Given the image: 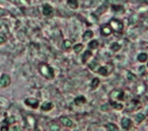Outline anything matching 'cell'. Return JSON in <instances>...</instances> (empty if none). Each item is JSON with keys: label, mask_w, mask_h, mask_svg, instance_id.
<instances>
[{"label": "cell", "mask_w": 148, "mask_h": 131, "mask_svg": "<svg viewBox=\"0 0 148 131\" xmlns=\"http://www.w3.org/2000/svg\"><path fill=\"white\" fill-rule=\"evenodd\" d=\"M39 71L43 77L48 79V80H52L54 78V70L47 63H40L39 64Z\"/></svg>", "instance_id": "1"}, {"label": "cell", "mask_w": 148, "mask_h": 131, "mask_svg": "<svg viewBox=\"0 0 148 131\" xmlns=\"http://www.w3.org/2000/svg\"><path fill=\"white\" fill-rule=\"evenodd\" d=\"M125 98H126L125 92L123 90H121V89H115V90H113L111 94H110V99H111L112 101L123 102V101H125Z\"/></svg>", "instance_id": "2"}, {"label": "cell", "mask_w": 148, "mask_h": 131, "mask_svg": "<svg viewBox=\"0 0 148 131\" xmlns=\"http://www.w3.org/2000/svg\"><path fill=\"white\" fill-rule=\"evenodd\" d=\"M110 25H111L112 30L117 33H122L123 30H124V25H123V23H122L120 20H118V19H115V18L111 19Z\"/></svg>", "instance_id": "3"}, {"label": "cell", "mask_w": 148, "mask_h": 131, "mask_svg": "<svg viewBox=\"0 0 148 131\" xmlns=\"http://www.w3.org/2000/svg\"><path fill=\"white\" fill-rule=\"evenodd\" d=\"M112 70H113L112 64H108V66H100L97 69V71H98V73H100V75L103 76V77H108Z\"/></svg>", "instance_id": "4"}, {"label": "cell", "mask_w": 148, "mask_h": 131, "mask_svg": "<svg viewBox=\"0 0 148 131\" xmlns=\"http://www.w3.org/2000/svg\"><path fill=\"white\" fill-rule=\"evenodd\" d=\"M11 84V77L6 73H3L1 77H0V87H8V85Z\"/></svg>", "instance_id": "5"}, {"label": "cell", "mask_w": 148, "mask_h": 131, "mask_svg": "<svg viewBox=\"0 0 148 131\" xmlns=\"http://www.w3.org/2000/svg\"><path fill=\"white\" fill-rule=\"evenodd\" d=\"M24 103H25V105L34 108V109H37V108L39 107V104H40L39 101H38L37 99H34V98H28V99H26L24 101Z\"/></svg>", "instance_id": "6"}, {"label": "cell", "mask_w": 148, "mask_h": 131, "mask_svg": "<svg viewBox=\"0 0 148 131\" xmlns=\"http://www.w3.org/2000/svg\"><path fill=\"white\" fill-rule=\"evenodd\" d=\"M100 33L101 35L104 36V37H108V36H111L112 33H113V30L110 24H104L100 27Z\"/></svg>", "instance_id": "7"}, {"label": "cell", "mask_w": 148, "mask_h": 131, "mask_svg": "<svg viewBox=\"0 0 148 131\" xmlns=\"http://www.w3.org/2000/svg\"><path fill=\"white\" fill-rule=\"evenodd\" d=\"M42 12L44 16H51L53 14V8L50 4L45 3V4H43V6H42Z\"/></svg>", "instance_id": "8"}, {"label": "cell", "mask_w": 148, "mask_h": 131, "mask_svg": "<svg viewBox=\"0 0 148 131\" xmlns=\"http://www.w3.org/2000/svg\"><path fill=\"white\" fill-rule=\"evenodd\" d=\"M121 125H122V128L124 129V130H130V129L132 127V122L130 119L123 118L121 121Z\"/></svg>", "instance_id": "9"}, {"label": "cell", "mask_w": 148, "mask_h": 131, "mask_svg": "<svg viewBox=\"0 0 148 131\" xmlns=\"http://www.w3.org/2000/svg\"><path fill=\"white\" fill-rule=\"evenodd\" d=\"M60 122H61L62 125L65 126V127H69V128L73 127V122L69 118H67V116H61V118H60Z\"/></svg>", "instance_id": "10"}, {"label": "cell", "mask_w": 148, "mask_h": 131, "mask_svg": "<svg viewBox=\"0 0 148 131\" xmlns=\"http://www.w3.org/2000/svg\"><path fill=\"white\" fill-rule=\"evenodd\" d=\"M127 110L128 111H132V107H135V110L136 109H139L140 108V102L138 101V100H132V101L127 104Z\"/></svg>", "instance_id": "11"}, {"label": "cell", "mask_w": 148, "mask_h": 131, "mask_svg": "<svg viewBox=\"0 0 148 131\" xmlns=\"http://www.w3.org/2000/svg\"><path fill=\"white\" fill-rule=\"evenodd\" d=\"M93 36H94V33H93L92 30H86L84 34H82V40H84V41L91 40V38H93Z\"/></svg>", "instance_id": "12"}, {"label": "cell", "mask_w": 148, "mask_h": 131, "mask_svg": "<svg viewBox=\"0 0 148 131\" xmlns=\"http://www.w3.org/2000/svg\"><path fill=\"white\" fill-rule=\"evenodd\" d=\"M86 102H87V100H86V98L84 96H77L76 99H74V104L76 106H80V105L85 104Z\"/></svg>", "instance_id": "13"}, {"label": "cell", "mask_w": 148, "mask_h": 131, "mask_svg": "<svg viewBox=\"0 0 148 131\" xmlns=\"http://www.w3.org/2000/svg\"><path fill=\"white\" fill-rule=\"evenodd\" d=\"M52 108H53V104L51 102H45V103L42 104V106H41V109H42L43 111H50Z\"/></svg>", "instance_id": "14"}, {"label": "cell", "mask_w": 148, "mask_h": 131, "mask_svg": "<svg viewBox=\"0 0 148 131\" xmlns=\"http://www.w3.org/2000/svg\"><path fill=\"white\" fill-rule=\"evenodd\" d=\"M93 56L92 51H86L85 53H84V55H82V62L85 64V63H87V61L89 59H90L91 57Z\"/></svg>", "instance_id": "15"}, {"label": "cell", "mask_w": 148, "mask_h": 131, "mask_svg": "<svg viewBox=\"0 0 148 131\" xmlns=\"http://www.w3.org/2000/svg\"><path fill=\"white\" fill-rule=\"evenodd\" d=\"M25 120H26V123L28 124L30 127H34V125H36V119H34L32 115L27 114L26 116H25Z\"/></svg>", "instance_id": "16"}, {"label": "cell", "mask_w": 148, "mask_h": 131, "mask_svg": "<svg viewBox=\"0 0 148 131\" xmlns=\"http://www.w3.org/2000/svg\"><path fill=\"white\" fill-rule=\"evenodd\" d=\"M110 105H111L112 107L114 108V109H116V110H122L123 109V105L122 104H120V103H118V102H115V101H112L111 100V102H110Z\"/></svg>", "instance_id": "17"}, {"label": "cell", "mask_w": 148, "mask_h": 131, "mask_svg": "<svg viewBox=\"0 0 148 131\" xmlns=\"http://www.w3.org/2000/svg\"><path fill=\"white\" fill-rule=\"evenodd\" d=\"M148 60V55L146 53H141V54L138 55V61L141 62V63H145Z\"/></svg>", "instance_id": "18"}, {"label": "cell", "mask_w": 148, "mask_h": 131, "mask_svg": "<svg viewBox=\"0 0 148 131\" xmlns=\"http://www.w3.org/2000/svg\"><path fill=\"white\" fill-rule=\"evenodd\" d=\"M67 3L73 10H76L78 8V0H67Z\"/></svg>", "instance_id": "19"}, {"label": "cell", "mask_w": 148, "mask_h": 131, "mask_svg": "<svg viewBox=\"0 0 148 131\" xmlns=\"http://www.w3.org/2000/svg\"><path fill=\"white\" fill-rule=\"evenodd\" d=\"M146 90V85L144 83H141L138 85L137 87V94H143Z\"/></svg>", "instance_id": "20"}, {"label": "cell", "mask_w": 148, "mask_h": 131, "mask_svg": "<svg viewBox=\"0 0 148 131\" xmlns=\"http://www.w3.org/2000/svg\"><path fill=\"white\" fill-rule=\"evenodd\" d=\"M89 68H90L91 70H97L98 68H99V64H98L97 60H93V61H91V63L89 64Z\"/></svg>", "instance_id": "21"}, {"label": "cell", "mask_w": 148, "mask_h": 131, "mask_svg": "<svg viewBox=\"0 0 148 131\" xmlns=\"http://www.w3.org/2000/svg\"><path fill=\"white\" fill-rule=\"evenodd\" d=\"M88 46H89V48H91V49H97L98 46H99V42H98L97 40H91V42H89Z\"/></svg>", "instance_id": "22"}, {"label": "cell", "mask_w": 148, "mask_h": 131, "mask_svg": "<svg viewBox=\"0 0 148 131\" xmlns=\"http://www.w3.org/2000/svg\"><path fill=\"white\" fill-rule=\"evenodd\" d=\"M99 83H100V80L98 79V78H94L91 82V88L92 89H96L99 86Z\"/></svg>", "instance_id": "23"}, {"label": "cell", "mask_w": 148, "mask_h": 131, "mask_svg": "<svg viewBox=\"0 0 148 131\" xmlns=\"http://www.w3.org/2000/svg\"><path fill=\"white\" fill-rule=\"evenodd\" d=\"M106 130H108V131H117L118 130V127H117L115 124H113V123H108L106 125Z\"/></svg>", "instance_id": "24"}, {"label": "cell", "mask_w": 148, "mask_h": 131, "mask_svg": "<svg viewBox=\"0 0 148 131\" xmlns=\"http://www.w3.org/2000/svg\"><path fill=\"white\" fill-rule=\"evenodd\" d=\"M110 48H111L113 51H120V48H121V45H120L119 43H117V42H113L111 44V46H110Z\"/></svg>", "instance_id": "25"}, {"label": "cell", "mask_w": 148, "mask_h": 131, "mask_svg": "<svg viewBox=\"0 0 148 131\" xmlns=\"http://www.w3.org/2000/svg\"><path fill=\"white\" fill-rule=\"evenodd\" d=\"M126 78H127V80L130 81V82H136V81H137V77H136L134 73H132L130 71L126 72Z\"/></svg>", "instance_id": "26"}, {"label": "cell", "mask_w": 148, "mask_h": 131, "mask_svg": "<svg viewBox=\"0 0 148 131\" xmlns=\"http://www.w3.org/2000/svg\"><path fill=\"white\" fill-rule=\"evenodd\" d=\"M106 10H108V6H106V4H103L102 6H100V8H98L97 11L95 12V14H98L97 16H100L101 14H102V13H104V12H106Z\"/></svg>", "instance_id": "27"}, {"label": "cell", "mask_w": 148, "mask_h": 131, "mask_svg": "<svg viewBox=\"0 0 148 131\" xmlns=\"http://www.w3.org/2000/svg\"><path fill=\"white\" fill-rule=\"evenodd\" d=\"M72 46V42L70 40H64L63 42V48L64 49H69V48H71Z\"/></svg>", "instance_id": "28"}, {"label": "cell", "mask_w": 148, "mask_h": 131, "mask_svg": "<svg viewBox=\"0 0 148 131\" xmlns=\"http://www.w3.org/2000/svg\"><path fill=\"white\" fill-rule=\"evenodd\" d=\"M144 120H145V115L143 114V113H138V114L136 115V121H137V123H142Z\"/></svg>", "instance_id": "29"}, {"label": "cell", "mask_w": 148, "mask_h": 131, "mask_svg": "<svg viewBox=\"0 0 148 131\" xmlns=\"http://www.w3.org/2000/svg\"><path fill=\"white\" fill-rule=\"evenodd\" d=\"M82 48H84V45L82 44H75L74 45V47H73V49H74V51L76 53V54H78V53H80V51H82Z\"/></svg>", "instance_id": "30"}, {"label": "cell", "mask_w": 148, "mask_h": 131, "mask_svg": "<svg viewBox=\"0 0 148 131\" xmlns=\"http://www.w3.org/2000/svg\"><path fill=\"white\" fill-rule=\"evenodd\" d=\"M112 8H113V11H114V12H123V11H124L123 6H116V4H113V6H112Z\"/></svg>", "instance_id": "31"}, {"label": "cell", "mask_w": 148, "mask_h": 131, "mask_svg": "<svg viewBox=\"0 0 148 131\" xmlns=\"http://www.w3.org/2000/svg\"><path fill=\"white\" fill-rule=\"evenodd\" d=\"M5 42H6L5 38L3 37V36H0V45H2V44H4Z\"/></svg>", "instance_id": "32"}, {"label": "cell", "mask_w": 148, "mask_h": 131, "mask_svg": "<svg viewBox=\"0 0 148 131\" xmlns=\"http://www.w3.org/2000/svg\"><path fill=\"white\" fill-rule=\"evenodd\" d=\"M143 78H144V80L148 81V72H145L144 75H143Z\"/></svg>", "instance_id": "33"}, {"label": "cell", "mask_w": 148, "mask_h": 131, "mask_svg": "<svg viewBox=\"0 0 148 131\" xmlns=\"http://www.w3.org/2000/svg\"><path fill=\"white\" fill-rule=\"evenodd\" d=\"M147 68H148V64H147Z\"/></svg>", "instance_id": "34"}]
</instances>
